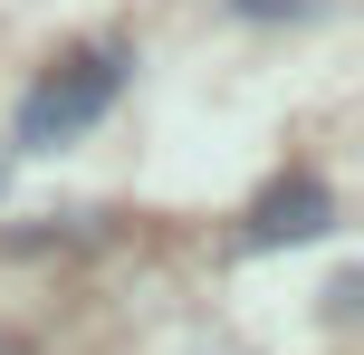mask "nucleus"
<instances>
[{
	"instance_id": "obj_2",
	"label": "nucleus",
	"mask_w": 364,
	"mask_h": 355,
	"mask_svg": "<svg viewBox=\"0 0 364 355\" xmlns=\"http://www.w3.org/2000/svg\"><path fill=\"white\" fill-rule=\"evenodd\" d=\"M326 231H336V192L316 183V173H297V183H278V192H259V211H250V250L326 240Z\"/></svg>"
},
{
	"instance_id": "obj_3",
	"label": "nucleus",
	"mask_w": 364,
	"mask_h": 355,
	"mask_svg": "<svg viewBox=\"0 0 364 355\" xmlns=\"http://www.w3.org/2000/svg\"><path fill=\"white\" fill-rule=\"evenodd\" d=\"M240 10H250V19H278V10H288V19H307L316 0H240Z\"/></svg>"
},
{
	"instance_id": "obj_4",
	"label": "nucleus",
	"mask_w": 364,
	"mask_h": 355,
	"mask_svg": "<svg viewBox=\"0 0 364 355\" xmlns=\"http://www.w3.org/2000/svg\"><path fill=\"white\" fill-rule=\"evenodd\" d=\"M0 183H10V154H0Z\"/></svg>"
},
{
	"instance_id": "obj_5",
	"label": "nucleus",
	"mask_w": 364,
	"mask_h": 355,
	"mask_svg": "<svg viewBox=\"0 0 364 355\" xmlns=\"http://www.w3.org/2000/svg\"><path fill=\"white\" fill-rule=\"evenodd\" d=\"M0 355H19V346H10V337H0Z\"/></svg>"
},
{
	"instance_id": "obj_1",
	"label": "nucleus",
	"mask_w": 364,
	"mask_h": 355,
	"mask_svg": "<svg viewBox=\"0 0 364 355\" xmlns=\"http://www.w3.org/2000/svg\"><path fill=\"white\" fill-rule=\"evenodd\" d=\"M115 87H125V58H115V48H96V58H77V68L38 77L29 106H19V154H48V144H68L77 125H96V115L115 106Z\"/></svg>"
}]
</instances>
